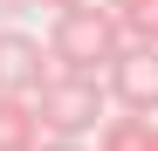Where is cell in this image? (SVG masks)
Listing matches in <instances>:
<instances>
[{
  "instance_id": "6",
  "label": "cell",
  "mask_w": 158,
  "mask_h": 151,
  "mask_svg": "<svg viewBox=\"0 0 158 151\" xmlns=\"http://www.w3.org/2000/svg\"><path fill=\"white\" fill-rule=\"evenodd\" d=\"M151 124L158 117H110L96 131V151H151Z\"/></svg>"
},
{
  "instance_id": "1",
  "label": "cell",
  "mask_w": 158,
  "mask_h": 151,
  "mask_svg": "<svg viewBox=\"0 0 158 151\" xmlns=\"http://www.w3.org/2000/svg\"><path fill=\"white\" fill-rule=\"evenodd\" d=\"M124 48H131L124 14L103 7V0H76V7L55 14V28H48V55H55V69H69V76H96V69H110Z\"/></svg>"
},
{
  "instance_id": "11",
  "label": "cell",
  "mask_w": 158,
  "mask_h": 151,
  "mask_svg": "<svg viewBox=\"0 0 158 151\" xmlns=\"http://www.w3.org/2000/svg\"><path fill=\"white\" fill-rule=\"evenodd\" d=\"M151 151H158V124H151Z\"/></svg>"
},
{
  "instance_id": "5",
  "label": "cell",
  "mask_w": 158,
  "mask_h": 151,
  "mask_svg": "<svg viewBox=\"0 0 158 151\" xmlns=\"http://www.w3.org/2000/svg\"><path fill=\"white\" fill-rule=\"evenodd\" d=\"M48 131H41V110L35 96H0V151H41Z\"/></svg>"
},
{
  "instance_id": "4",
  "label": "cell",
  "mask_w": 158,
  "mask_h": 151,
  "mask_svg": "<svg viewBox=\"0 0 158 151\" xmlns=\"http://www.w3.org/2000/svg\"><path fill=\"white\" fill-rule=\"evenodd\" d=\"M48 76H55L48 41H35L28 28H0V96H41Z\"/></svg>"
},
{
  "instance_id": "2",
  "label": "cell",
  "mask_w": 158,
  "mask_h": 151,
  "mask_svg": "<svg viewBox=\"0 0 158 151\" xmlns=\"http://www.w3.org/2000/svg\"><path fill=\"white\" fill-rule=\"evenodd\" d=\"M35 110H41V131L48 137H62V144H83V137H96L103 124V110H110V89L96 83V76H69V69H55L48 76V89L35 96Z\"/></svg>"
},
{
  "instance_id": "10",
  "label": "cell",
  "mask_w": 158,
  "mask_h": 151,
  "mask_svg": "<svg viewBox=\"0 0 158 151\" xmlns=\"http://www.w3.org/2000/svg\"><path fill=\"white\" fill-rule=\"evenodd\" d=\"M103 7H117V14H124V7H131V0H103Z\"/></svg>"
},
{
  "instance_id": "7",
  "label": "cell",
  "mask_w": 158,
  "mask_h": 151,
  "mask_svg": "<svg viewBox=\"0 0 158 151\" xmlns=\"http://www.w3.org/2000/svg\"><path fill=\"white\" fill-rule=\"evenodd\" d=\"M124 35L144 41V48H158V0H131L124 7Z\"/></svg>"
},
{
  "instance_id": "8",
  "label": "cell",
  "mask_w": 158,
  "mask_h": 151,
  "mask_svg": "<svg viewBox=\"0 0 158 151\" xmlns=\"http://www.w3.org/2000/svg\"><path fill=\"white\" fill-rule=\"evenodd\" d=\"M41 151H83V144H62V137H48V144H41Z\"/></svg>"
},
{
  "instance_id": "9",
  "label": "cell",
  "mask_w": 158,
  "mask_h": 151,
  "mask_svg": "<svg viewBox=\"0 0 158 151\" xmlns=\"http://www.w3.org/2000/svg\"><path fill=\"white\" fill-rule=\"evenodd\" d=\"M41 7H55V14H62V7H76V0H41Z\"/></svg>"
},
{
  "instance_id": "3",
  "label": "cell",
  "mask_w": 158,
  "mask_h": 151,
  "mask_svg": "<svg viewBox=\"0 0 158 151\" xmlns=\"http://www.w3.org/2000/svg\"><path fill=\"white\" fill-rule=\"evenodd\" d=\"M103 89H110V103L124 117H158V48L131 41L124 55L103 69Z\"/></svg>"
}]
</instances>
